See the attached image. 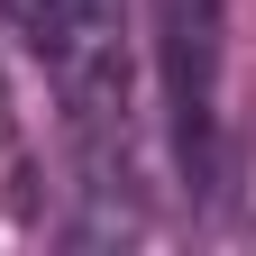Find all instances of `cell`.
Listing matches in <instances>:
<instances>
[{"label": "cell", "instance_id": "6da1fadb", "mask_svg": "<svg viewBox=\"0 0 256 256\" xmlns=\"http://www.w3.org/2000/svg\"><path fill=\"white\" fill-rule=\"evenodd\" d=\"M0 18L64 92L92 174H110L128 156V0H0Z\"/></svg>", "mask_w": 256, "mask_h": 256}, {"label": "cell", "instance_id": "7a4b0ae2", "mask_svg": "<svg viewBox=\"0 0 256 256\" xmlns=\"http://www.w3.org/2000/svg\"><path fill=\"white\" fill-rule=\"evenodd\" d=\"M156 55H165V101L192 174H210V119H220V0H156Z\"/></svg>", "mask_w": 256, "mask_h": 256}]
</instances>
